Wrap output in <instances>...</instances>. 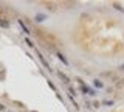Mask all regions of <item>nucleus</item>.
<instances>
[{"instance_id": "39448f33", "label": "nucleus", "mask_w": 124, "mask_h": 112, "mask_svg": "<svg viewBox=\"0 0 124 112\" xmlns=\"http://www.w3.org/2000/svg\"><path fill=\"white\" fill-rule=\"evenodd\" d=\"M56 56H57V59H59V61H62L65 65H68V61H67V58H65V56L62 55L61 51H57V53H56Z\"/></svg>"}, {"instance_id": "f03ea898", "label": "nucleus", "mask_w": 124, "mask_h": 112, "mask_svg": "<svg viewBox=\"0 0 124 112\" xmlns=\"http://www.w3.org/2000/svg\"><path fill=\"white\" fill-rule=\"evenodd\" d=\"M81 90H82L84 93H87V95H96V93H95V90H93V89L87 87L85 84H81Z\"/></svg>"}, {"instance_id": "f8f14e48", "label": "nucleus", "mask_w": 124, "mask_h": 112, "mask_svg": "<svg viewBox=\"0 0 124 112\" xmlns=\"http://www.w3.org/2000/svg\"><path fill=\"white\" fill-rule=\"evenodd\" d=\"M25 44H27L28 47H34V44H33V42H31V41H30V39H28V37L25 39Z\"/></svg>"}, {"instance_id": "7ed1b4c3", "label": "nucleus", "mask_w": 124, "mask_h": 112, "mask_svg": "<svg viewBox=\"0 0 124 112\" xmlns=\"http://www.w3.org/2000/svg\"><path fill=\"white\" fill-rule=\"evenodd\" d=\"M57 76H59V78H61V80H62V81H64V83H65V84H68V83H70V78H68V76H67V75H65V73H62V72H61V70H59V72H57Z\"/></svg>"}, {"instance_id": "423d86ee", "label": "nucleus", "mask_w": 124, "mask_h": 112, "mask_svg": "<svg viewBox=\"0 0 124 112\" xmlns=\"http://www.w3.org/2000/svg\"><path fill=\"white\" fill-rule=\"evenodd\" d=\"M19 25H20V27H22V30H23V31H25V34H30V28H28L27 27V25H25V22L23 20H19Z\"/></svg>"}, {"instance_id": "9d476101", "label": "nucleus", "mask_w": 124, "mask_h": 112, "mask_svg": "<svg viewBox=\"0 0 124 112\" xmlns=\"http://www.w3.org/2000/svg\"><path fill=\"white\" fill-rule=\"evenodd\" d=\"M42 20H45L44 14H37V16H36V22H42Z\"/></svg>"}, {"instance_id": "2eb2a0df", "label": "nucleus", "mask_w": 124, "mask_h": 112, "mask_svg": "<svg viewBox=\"0 0 124 112\" xmlns=\"http://www.w3.org/2000/svg\"><path fill=\"white\" fill-rule=\"evenodd\" d=\"M119 70H121V72H124V64L121 65V67H119Z\"/></svg>"}, {"instance_id": "4468645a", "label": "nucleus", "mask_w": 124, "mask_h": 112, "mask_svg": "<svg viewBox=\"0 0 124 112\" xmlns=\"http://www.w3.org/2000/svg\"><path fill=\"white\" fill-rule=\"evenodd\" d=\"M47 8L53 11V9H54V3H47Z\"/></svg>"}, {"instance_id": "9b49d317", "label": "nucleus", "mask_w": 124, "mask_h": 112, "mask_svg": "<svg viewBox=\"0 0 124 112\" xmlns=\"http://www.w3.org/2000/svg\"><path fill=\"white\" fill-rule=\"evenodd\" d=\"M112 6H113V8H115V9H118V11H121V12H124V8H121V6H119V5H118V3H113V5H112Z\"/></svg>"}, {"instance_id": "ddd939ff", "label": "nucleus", "mask_w": 124, "mask_h": 112, "mask_svg": "<svg viewBox=\"0 0 124 112\" xmlns=\"http://www.w3.org/2000/svg\"><path fill=\"white\" fill-rule=\"evenodd\" d=\"M106 106H113V101H110V100H106V101H102Z\"/></svg>"}, {"instance_id": "6e6552de", "label": "nucleus", "mask_w": 124, "mask_h": 112, "mask_svg": "<svg viewBox=\"0 0 124 112\" xmlns=\"http://www.w3.org/2000/svg\"><path fill=\"white\" fill-rule=\"evenodd\" d=\"M115 87H116V89H123V87H124V78H121V80L116 81V83H115Z\"/></svg>"}, {"instance_id": "0eeeda50", "label": "nucleus", "mask_w": 124, "mask_h": 112, "mask_svg": "<svg viewBox=\"0 0 124 112\" xmlns=\"http://www.w3.org/2000/svg\"><path fill=\"white\" fill-rule=\"evenodd\" d=\"M93 84H95V87H98V89H102L104 87V83L99 80V78H96V80L93 81Z\"/></svg>"}, {"instance_id": "f257e3e1", "label": "nucleus", "mask_w": 124, "mask_h": 112, "mask_svg": "<svg viewBox=\"0 0 124 112\" xmlns=\"http://www.w3.org/2000/svg\"><path fill=\"white\" fill-rule=\"evenodd\" d=\"M101 76H104V78H110V80H113L115 83L119 80V78H118V75H116L115 72H104V73H101Z\"/></svg>"}, {"instance_id": "20e7f679", "label": "nucleus", "mask_w": 124, "mask_h": 112, "mask_svg": "<svg viewBox=\"0 0 124 112\" xmlns=\"http://www.w3.org/2000/svg\"><path fill=\"white\" fill-rule=\"evenodd\" d=\"M37 56H39V59H40V62H42V64H44V67L50 70V64H48V62H47V59H45V58H44V56H42L40 53H37Z\"/></svg>"}, {"instance_id": "dca6fc26", "label": "nucleus", "mask_w": 124, "mask_h": 112, "mask_svg": "<svg viewBox=\"0 0 124 112\" xmlns=\"http://www.w3.org/2000/svg\"><path fill=\"white\" fill-rule=\"evenodd\" d=\"M5 109V106H3V104H0V111H3Z\"/></svg>"}, {"instance_id": "1a4fd4ad", "label": "nucleus", "mask_w": 124, "mask_h": 112, "mask_svg": "<svg viewBox=\"0 0 124 112\" xmlns=\"http://www.w3.org/2000/svg\"><path fill=\"white\" fill-rule=\"evenodd\" d=\"M0 27L2 28H9V22L5 20V19H0Z\"/></svg>"}]
</instances>
